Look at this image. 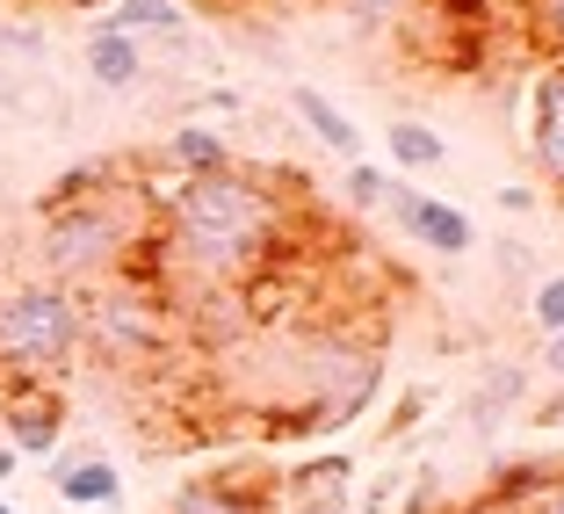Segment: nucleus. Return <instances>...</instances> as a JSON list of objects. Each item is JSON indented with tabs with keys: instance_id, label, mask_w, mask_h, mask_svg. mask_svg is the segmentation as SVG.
I'll use <instances>...</instances> for the list:
<instances>
[{
	"instance_id": "7",
	"label": "nucleus",
	"mask_w": 564,
	"mask_h": 514,
	"mask_svg": "<svg viewBox=\"0 0 564 514\" xmlns=\"http://www.w3.org/2000/svg\"><path fill=\"white\" fill-rule=\"evenodd\" d=\"M529 152L543 167V182L564 189V66H550L535 81V101H529Z\"/></svg>"
},
{
	"instance_id": "6",
	"label": "nucleus",
	"mask_w": 564,
	"mask_h": 514,
	"mask_svg": "<svg viewBox=\"0 0 564 514\" xmlns=\"http://www.w3.org/2000/svg\"><path fill=\"white\" fill-rule=\"evenodd\" d=\"M391 211H399V225H405V233H413L427 254H470V217L456 211V203L413 196V189H391Z\"/></svg>"
},
{
	"instance_id": "16",
	"label": "nucleus",
	"mask_w": 564,
	"mask_h": 514,
	"mask_svg": "<svg viewBox=\"0 0 564 514\" xmlns=\"http://www.w3.org/2000/svg\"><path fill=\"white\" fill-rule=\"evenodd\" d=\"M529 319H535V333H564V276H543L535 282V298H529Z\"/></svg>"
},
{
	"instance_id": "8",
	"label": "nucleus",
	"mask_w": 564,
	"mask_h": 514,
	"mask_svg": "<svg viewBox=\"0 0 564 514\" xmlns=\"http://www.w3.org/2000/svg\"><path fill=\"white\" fill-rule=\"evenodd\" d=\"M87 73H95L109 95H131V87L145 81V44H138V36H123L117 22L101 15L95 30H87Z\"/></svg>"
},
{
	"instance_id": "15",
	"label": "nucleus",
	"mask_w": 564,
	"mask_h": 514,
	"mask_svg": "<svg viewBox=\"0 0 564 514\" xmlns=\"http://www.w3.org/2000/svg\"><path fill=\"white\" fill-rule=\"evenodd\" d=\"M514 398H521V370H514V363H499L492 377L478 384V398H470V428H478V435H492L499 406H514Z\"/></svg>"
},
{
	"instance_id": "10",
	"label": "nucleus",
	"mask_w": 564,
	"mask_h": 514,
	"mask_svg": "<svg viewBox=\"0 0 564 514\" xmlns=\"http://www.w3.org/2000/svg\"><path fill=\"white\" fill-rule=\"evenodd\" d=\"M117 22L123 36H138V44H188V15H182V0H117Z\"/></svg>"
},
{
	"instance_id": "18",
	"label": "nucleus",
	"mask_w": 564,
	"mask_h": 514,
	"mask_svg": "<svg viewBox=\"0 0 564 514\" xmlns=\"http://www.w3.org/2000/svg\"><path fill=\"white\" fill-rule=\"evenodd\" d=\"M529 22L550 51H564V0H529Z\"/></svg>"
},
{
	"instance_id": "2",
	"label": "nucleus",
	"mask_w": 564,
	"mask_h": 514,
	"mask_svg": "<svg viewBox=\"0 0 564 514\" xmlns=\"http://www.w3.org/2000/svg\"><path fill=\"white\" fill-rule=\"evenodd\" d=\"M117 167H80L44 196V261L51 276H101L145 233V196L138 189H109Z\"/></svg>"
},
{
	"instance_id": "21",
	"label": "nucleus",
	"mask_w": 564,
	"mask_h": 514,
	"mask_svg": "<svg viewBox=\"0 0 564 514\" xmlns=\"http://www.w3.org/2000/svg\"><path fill=\"white\" fill-rule=\"evenodd\" d=\"M420 414H427V392H405V398H399V428H391V435H405Z\"/></svg>"
},
{
	"instance_id": "24",
	"label": "nucleus",
	"mask_w": 564,
	"mask_h": 514,
	"mask_svg": "<svg viewBox=\"0 0 564 514\" xmlns=\"http://www.w3.org/2000/svg\"><path fill=\"white\" fill-rule=\"evenodd\" d=\"M0 514H15V507H8V500H0Z\"/></svg>"
},
{
	"instance_id": "1",
	"label": "nucleus",
	"mask_w": 564,
	"mask_h": 514,
	"mask_svg": "<svg viewBox=\"0 0 564 514\" xmlns=\"http://www.w3.org/2000/svg\"><path fill=\"white\" fill-rule=\"evenodd\" d=\"M160 217H166V261L196 282H247L282 239V203L268 196V182H253L239 167L166 189Z\"/></svg>"
},
{
	"instance_id": "11",
	"label": "nucleus",
	"mask_w": 564,
	"mask_h": 514,
	"mask_svg": "<svg viewBox=\"0 0 564 514\" xmlns=\"http://www.w3.org/2000/svg\"><path fill=\"white\" fill-rule=\"evenodd\" d=\"M290 109L312 124V138H318L326 152H340V160H362V131H355V124L340 117V109H333L318 87H304V81H297V87H290Z\"/></svg>"
},
{
	"instance_id": "13",
	"label": "nucleus",
	"mask_w": 564,
	"mask_h": 514,
	"mask_svg": "<svg viewBox=\"0 0 564 514\" xmlns=\"http://www.w3.org/2000/svg\"><path fill=\"white\" fill-rule=\"evenodd\" d=\"M166 514H268V507H261V493H247V485L203 479V485H182Z\"/></svg>"
},
{
	"instance_id": "5",
	"label": "nucleus",
	"mask_w": 564,
	"mask_h": 514,
	"mask_svg": "<svg viewBox=\"0 0 564 514\" xmlns=\"http://www.w3.org/2000/svg\"><path fill=\"white\" fill-rule=\"evenodd\" d=\"M8 449L15 457H51L58 449V435H66V398L51 392L44 377H22L15 392H8Z\"/></svg>"
},
{
	"instance_id": "20",
	"label": "nucleus",
	"mask_w": 564,
	"mask_h": 514,
	"mask_svg": "<svg viewBox=\"0 0 564 514\" xmlns=\"http://www.w3.org/2000/svg\"><path fill=\"white\" fill-rule=\"evenodd\" d=\"M499 211H514V217H529V211H535V189H521V182H514V189H499Z\"/></svg>"
},
{
	"instance_id": "19",
	"label": "nucleus",
	"mask_w": 564,
	"mask_h": 514,
	"mask_svg": "<svg viewBox=\"0 0 564 514\" xmlns=\"http://www.w3.org/2000/svg\"><path fill=\"white\" fill-rule=\"evenodd\" d=\"M529 514H564V479H550V485H543V493H535V500H529Z\"/></svg>"
},
{
	"instance_id": "23",
	"label": "nucleus",
	"mask_w": 564,
	"mask_h": 514,
	"mask_svg": "<svg viewBox=\"0 0 564 514\" xmlns=\"http://www.w3.org/2000/svg\"><path fill=\"white\" fill-rule=\"evenodd\" d=\"M15 471H22V457H15L8 442H0V479H15Z\"/></svg>"
},
{
	"instance_id": "3",
	"label": "nucleus",
	"mask_w": 564,
	"mask_h": 514,
	"mask_svg": "<svg viewBox=\"0 0 564 514\" xmlns=\"http://www.w3.org/2000/svg\"><path fill=\"white\" fill-rule=\"evenodd\" d=\"M80 355V298L66 282H15L0 290V363L22 377H51Z\"/></svg>"
},
{
	"instance_id": "4",
	"label": "nucleus",
	"mask_w": 564,
	"mask_h": 514,
	"mask_svg": "<svg viewBox=\"0 0 564 514\" xmlns=\"http://www.w3.org/2000/svg\"><path fill=\"white\" fill-rule=\"evenodd\" d=\"M80 349H101L117 363H138V355L160 349V312L138 290H101V298H80Z\"/></svg>"
},
{
	"instance_id": "14",
	"label": "nucleus",
	"mask_w": 564,
	"mask_h": 514,
	"mask_svg": "<svg viewBox=\"0 0 564 514\" xmlns=\"http://www.w3.org/2000/svg\"><path fill=\"white\" fill-rule=\"evenodd\" d=\"M383 146H391V160H399V167H442L448 160V146L427 131V124H413V117L391 124V131H383Z\"/></svg>"
},
{
	"instance_id": "9",
	"label": "nucleus",
	"mask_w": 564,
	"mask_h": 514,
	"mask_svg": "<svg viewBox=\"0 0 564 514\" xmlns=\"http://www.w3.org/2000/svg\"><path fill=\"white\" fill-rule=\"evenodd\" d=\"M58 500H66V507H117L123 471L109 464V457H66V464H58Z\"/></svg>"
},
{
	"instance_id": "12",
	"label": "nucleus",
	"mask_w": 564,
	"mask_h": 514,
	"mask_svg": "<svg viewBox=\"0 0 564 514\" xmlns=\"http://www.w3.org/2000/svg\"><path fill=\"white\" fill-rule=\"evenodd\" d=\"M166 160L182 167V182H196V174H225V167H232V146L217 131H203V124H182V131L166 138Z\"/></svg>"
},
{
	"instance_id": "22",
	"label": "nucleus",
	"mask_w": 564,
	"mask_h": 514,
	"mask_svg": "<svg viewBox=\"0 0 564 514\" xmlns=\"http://www.w3.org/2000/svg\"><path fill=\"white\" fill-rule=\"evenodd\" d=\"M543 370H550V377H564V333H550V341H543Z\"/></svg>"
},
{
	"instance_id": "17",
	"label": "nucleus",
	"mask_w": 564,
	"mask_h": 514,
	"mask_svg": "<svg viewBox=\"0 0 564 514\" xmlns=\"http://www.w3.org/2000/svg\"><path fill=\"white\" fill-rule=\"evenodd\" d=\"M348 203H355V211H377V203H391V182H383V167H369V160H355V167H348Z\"/></svg>"
}]
</instances>
